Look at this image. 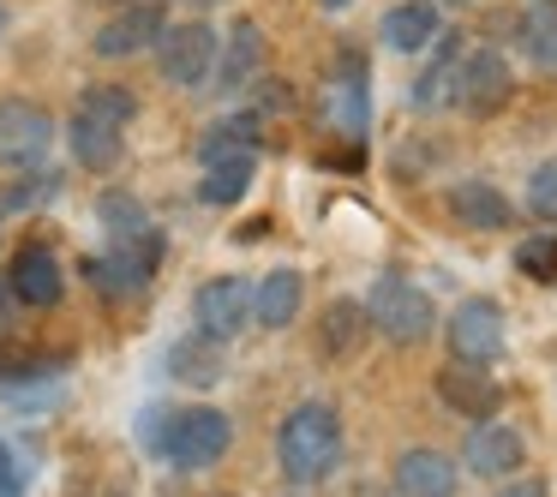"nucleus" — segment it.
Listing matches in <instances>:
<instances>
[{
    "instance_id": "obj_1",
    "label": "nucleus",
    "mask_w": 557,
    "mask_h": 497,
    "mask_svg": "<svg viewBox=\"0 0 557 497\" xmlns=\"http://www.w3.org/2000/svg\"><path fill=\"white\" fill-rule=\"evenodd\" d=\"M234 444V420L222 408H157L145 413V449L162 456L169 468H186V473H205L228 456Z\"/></svg>"
},
{
    "instance_id": "obj_2",
    "label": "nucleus",
    "mask_w": 557,
    "mask_h": 497,
    "mask_svg": "<svg viewBox=\"0 0 557 497\" xmlns=\"http://www.w3.org/2000/svg\"><path fill=\"white\" fill-rule=\"evenodd\" d=\"M276 461L294 485H318L342 468V413L330 401H300L276 425Z\"/></svg>"
},
{
    "instance_id": "obj_3",
    "label": "nucleus",
    "mask_w": 557,
    "mask_h": 497,
    "mask_svg": "<svg viewBox=\"0 0 557 497\" xmlns=\"http://www.w3.org/2000/svg\"><path fill=\"white\" fill-rule=\"evenodd\" d=\"M366 324H372L384 341H396V348H420V341L432 336V324H437V306H432V294L413 288V282L377 276L372 294H366Z\"/></svg>"
},
{
    "instance_id": "obj_4",
    "label": "nucleus",
    "mask_w": 557,
    "mask_h": 497,
    "mask_svg": "<svg viewBox=\"0 0 557 497\" xmlns=\"http://www.w3.org/2000/svg\"><path fill=\"white\" fill-rule=\"evenodd\" d=\"M54 145V114L30 97H0V169H42Z\"/></svg>"
},
{
    "instance_id": "obj_5",
    "label": "nucleus",
    "mask_w": 557,
    "mask_h": 497,
    "mask_svg": "<svg viewBox=\"0 0 557 497\" xmlns=\"http://www.w3.org/2000/svg\"><path fill=\"white\" fill-rule=\"evenodd\" d=\"M216 49H222L216 30H210L205 18H186V25H169L157 37V66H162L169 85L198 90V85H210V73H216Z\"/></svg>"
},
{
    "instance_id": "obj_6",
    "label": "nucleus",
    "mask_w": 557,
    "mask_h": 497,
    "mask_svg": "<svg viewBox=\"0 0 557 497\" xmlns=\"http://www.w3.org/2000/svg\"><path fill=\"white\" fill-rule=\"evenodd\" d=\"M509 348V318L497 300H485V294H473V300H461L456 312H449V353L468 365H492L504 360Z\"/></svg>"
},
{
    "instance_id": "obj_7",
    "label": "nucleus",
    "mask_w": 557,
    "mask_h": 497,
    "mask_svg": "<svg viewBox=\"0 0 557 497\" xmlns=\"http://www.w3.org/2000/svg\"><path fill=\"white\" fill-rule=\"evenodd\" d=\"M157 264H162V234L157 228H138V234H126V240H114L109 252L90 264V276L102 282V294H145L150 288V276H157Z\"/></svg>"
},
{
    "instance_id": "obj_8",
    "label": "nucleus",
    "mask_w": 557,
    "mask_h": 497,
    "mask_svg": "<svg viewBox=\"0 0 557 497\" xmlns=\"http://www.w3.org/2000/svg\"><path fill=\"white\" fill-rule=\"evenodd\" d=\"M193 324H198V336L228 348V341L252 324V282L246 276H210L205 288L193 294Z\"/></svg>"
},
{
    "instance_id": "obj_9",
    "label": "nucleus",
    "mask_w": 557,
    "mask_h": 497,
    "mask_svg": "<svg viewBox=\"0 0 557 497\" xmlns=\"http://www.w3.org/2000/svg\"><path fill=\"white\" fill-rule=\"evenodd\" d=\"M509 97H516V73H509V61L497 49H473L461 54V85H456V102L473 114V121H492V114L509 109Z\"/></svg>"
},
{
    "instance_id": "obj_10",
    "label": "nucleus",
    "mask_w": 557,
    "mask_h": 497,
    "mask_svg": "<svg viewBox=\"0 0 557 497\" xmlns=\"http://www.w3.org/2000/svg\"><path fill=\"white\" fill-rule=\"evenodd\" d=\"M521 461H528V437L516 432L509 420H473L468 444H461V468L473 473V480H509V473H521Z\"/></svg>"
},
{
    "instance_id": "obj_11",
    "label": "nucleus",
    "mask_w": 557,
    "mask_h": 497,
    "mask_svg": "<svg viewBox=\"0 0 557 497\" xmlns=\"http://www.w3.org/2000/svg\"><path fill=\"white\" fill-rule=\"evenodd\" d=\"M324 114L336 121V133H348V138H360L366 126H372V73H366V54L354 49V42H342V54H336V78H330Z\"/></svg>"
},
{
    "instance_id": "obj_12",
    "label": "nucleus",
    "mask_w": 557,
    "mask_h": 497,
    "mask_svg": "<svg viewBox=\"0 0 557 497\" xmlns=\"http://www.w3.org/2000/svg\"><path fill=\"white\" fill-rule=\"evenodd\" d=\"M0 282L13 288V300H18V306H37V312L61 306V294H66V270H61V258H54L42 240L18 246L13 264H7V276H0Z\"/></svg>"
},
{
    "instance_id": "obj_13",
    "label": "nucleus",
    "mask_w": 557,
    "mask_h": 497,
    "mask_svg": "<svg viewBox=\"0 0 557 497\" xmlns=\"http://www.w3.org/2000/svg\"><path fill=\"white\" fill-rule=\"evenodd\" d=\"M432 384H437V401H444L449 413H461V420H492V413L504 408V384H497L485 365L449 360Z\"/></svg>"
},
{
    "instance_id": "obj_14",
    "label": "nucleus",
    "mask_w": 557,
    "mask_h": 497,
    "mask_svg": "<svg viewBox=\"0 0 557 497\" xmlns=\"http://www.w3.org/2000/svg\"><path fill=\"white\" fill-rule=\"evenodd\" d=\"M162 30H169V25H162L157 7H121L114 18H102V25H97L90 54H102V61H133V54L157 49Z\"/></svg>"
},
{
    "instance_id": "obj_15",
    "label": "nucleus",
    "mask_w": 557,
    "mask_h": 497,
    "mask_svg": "<svg viewBox=\"0 0 557 497\" xmlns=\"http://www.w3.org/2000/svg\"><path fill=\"white\" fill-rule=\"evenodd\" d=\"M461 468L444 449H401L396 468H389V492L396 497H456Z\"/></svg>"
},
{
    "instance_id": "obj_16",
    "label": "nucleus",
    "mask_w": 557,
    "mask_h": 497,
    "mask_svg": "<svg viewBox=\"0 0 557 497\" xmlns=\"http://www.w3.org/2000/svg\"><path fill=\"white\" fill-rule=\"evenodd\" d=\"M461 30L456 37H437L432 42V61H425V73L413 78V90H408V109H420V114H444V109H456V85H461Z\"/></svg>"
},
{
    "instance_id": "obj_17",
    "label": "nucleus",
    "mask_w": 557,
    "mask_h": 497,
    "mask_svg": "<svg viewBox=\"0 0 557 497\" xmlns=\"http://www.w3.org/2000/svg\"><path fill=\"white\" fill-rule=\"evenodd\" d=\"M258 66H264V30H258L252 18H234L228 42L216 49V73H210V85H216L222 97H240V90L258 78Z\"/></svg>"
},
{
    "instance_id": "obj_18",
    "label": "nucleus",
    "mask_w": 557,
    "mask_h": 497,
    "mask_svg": "<svg viewBox=\"0 0 557 497\" xmlns=\"http://www.w3.org/2000/svg\"><path fill=\"white\" fill-rule=\"evenodd\" d=\"M121 138H126V126L102 121V114H90V109H73V121H66V150H73V162L90 174H109L114 162H121V150H126Z\"/></svg>"
},
{
    "instance_id": "obj_19",
    "label": "nucleus",
    "mask_w": 557,
    "mask_h": 497,
    "mask_svg": "<svg viewBox=\"0 0 557 497\" xmlns=\"http://www.w3.org/2000/svg\"><path fill=\"white\" fill-rule=\"evenodd\" d=\"M162 372H169L174 384H186V389H210V384H222V372H228V353H222V341H210V336H181L169 353H162Z\"/></svg>"
},
{
    "instance_id": "obj_20",
    "label": "nucleus",
    "mask_w": 557,
    "mask_h": 497,
    "mask_svg": "<svg viewBox=\"0 0 557 497\" xmlns=\"http://www.w3.org/2000/svg\"><path fill=\"white\" fill-rule=\"evenodd\" d=\"M366 306L360 300H330L324 312H318V360H354L366 341Z\"/></svg>"
},
{
    "instance_id": "obj_21",
    "label": "nucleus",
    "mask_w": 557,
    "mask_h": 497,
    "mask_svg": "<svg viewBox=\"0 0 557 497\" xmlns=\"http://www.w3.org/2000/svg\"><path fill=\"white\" fill-rule=\"evenodd\" d=\"M437 42V0H396L384 13V49L425 54Z\"/></svg>"
},
{
    "instance_id": "obj_22",
    "label": "nucleus",
    "mask_w": 557,
    "mask_h": 497,
    "mask_svg": "<svg viewBox=\"0 0 557 497\" xmlns=\"http://www.w3.org/2000/svg\"><path fill=\"white\" fill-rule=\"evenodd\" d=\"M300 300H306L300 270H270L264 282H252V318L264 330H288L294 318H300Z\"/></svg>"
},
{
    "instance_id": "obj_23",
    "label": "nucleus",
    "mask_w": 557,
    "mask_h": 497,
    "mask_svg": "<svg viewBox=\"0 0 557 497\" xmlns=\"http://www.w3.org/2000/svg\"><path fill=\"white\" fill-rule=\"evenodd\" d=\"M264 145V121L258 114H222V121L205 126V138H198V162H234V157H252V150Z\"/></svg>"
},
{
    "instance_id": "obj_24",
    "label": "nucleus",
    "mask_w": 557,
    "mask_h": 497,
    "mask_svg": "<svg viewBox=\"0 0 557 497\" xmlns=\"http://www.w3.org/2000/svg\"><path fill=\"white\" fill-rule=\"evenodd\" d=\"M449 216L461 222V228H509V192H497L492 181H461V186H449Z\"/></svg>"
},
{
    "instance_id": "obj_25",
    "label": "nucleus",
    "mask_w": 557,
    "mask_h": 497,
    "mask_svg": "<svg viewBox=\"0 0 557 497\" xmlns=\"http://www.w3.org/2000/svg\"><path fill=\"white\" fill-rule=\"evenodd\" d=\"M252 157H234V162H210L205 169V181H198V204H210V210H228V204H240L246 192H252Z\"/></svg>"
},
{
    "instance_id": "obj_26",
    "label": "nucleus",
    "mask_w": 557,
    "mask_h": 497,
    "mask_svg": "<svg viewBox=\"0 0 557 497\" xmlns=\"http://www.w3.org/2000/svg\"><path fill=\"white\" fill-rule=\"evenodd\" d=\"M521 49L540 73H557V7H533L528 25H521Z\"/></svg>"
},
{
    "instance_id": "obj_27",
    "label": "nucleus",
    "mask_w": 557,
    "mask_h": 497,
    "mask_svg": "<svg viewBox=\"0 0 557 497\" xmlns=\"http://www.w3.org/2000/svg\"><path fill=\"white\" fill-rule=\"evenodd\" d=\"M54 192H61V181H54V174H25V181L0 186V222H13V216H25V210L49 204Z\"/></svg>"
},
{
    "instance_id": "obj_28",
    "label": "nucleus",
    "mask_w": 557,
    "mask_h": 497,
    "mask_svg": "<svg viewBox=\"0 0 557 497\" xmlns=\"http://www.w3.org/2000/svg\"><path fill=\"white\" fill-rule=\"evenodd\" d=\"M516 270L533 282H545V288H557V234H528V240H516Z\"/></svg>"
},
{
    "instance_id": "obj_29",
    "label": "nucleus",
    "mask_w": 557,
    "mask_h": 497,
    "mask_svg": "<svg viewBox=\"0 0 557 497\" xmlns=\"http://www.w3.org/2000/svg\"><path fill=\"white\" fill-rule=\"evenodd\" d=\"M97 216H102V228H109V240H126V234H138V228H150V216H145V204H138L133 192H102V204H97Z\"/></svg>"
},
{
    "instance_id": "obj_30",
    "label": "nucleus",
    "mask_w": 557,
    "mask_h": 497,
    "mask_svg": "<svg viewBox=\"0 0 557 497\" xmlns=\"http://www.w3.org/2000/svg\"><path fill=\"white\" fill-rule=\"evenodd\" d=\"M78 109L102 114V121H114V126H126L138 114V102H133V90H126V85H90V90H78Z\"/></svg>"
},
{
    "instance_id": "obj_31",
    "label": "nucleus",
    "mask_w": 557,
    "mask_h": 497,
    "mask_svg": "<svg viewBox=\"0 0 557 497\" xmlns=\"http://www.w3.org/2000/svg\"><path fill=\"white\" fill-rule=\"evenodd\" d=\"M528 210L545 222H557V157H545L540 169L528 174Z\"/></svg>"
},
{
    "instance_id": "obj_32",
    "label": "nucleus",
    "mask_w": 557,
    "mask_h": 497,
    "mask_svg": "<svg viewBox=\"0 0 557 497\" xmlns=\"http://www.w3.org/2000/svg\"><path fill=\"white\" fill-rule=\"evenodd\" d=\"M25 485H30V468H25V456H18L7 437H0V497H25Z\"/></svg>"
},
{
    "instance_id": "obj_33",
    "label": "nucleus",
    "mask_w": 557,
    "mask_h": 497,
    "mask_svg": "<svg viewBox=\"0 0 557 497\" xmlns=\"http://www.w3.org/2000/svg\"><path fill=\"white\" fill-rule=\"evenodd\" d=\"M294 109V90L282 78H258V114H288Z\"/></svg>"
},
{
    "instance_id": "obj_34",
    "label": "nucleus",
    "mask_w": 557,
    "mask_h": 497,
    "mask_svg": "<svg viewBox=\"0 0 557 497\" xmlns=\"http://www.w3.org/2000/svg\"><path fill=\"white\" fill-rule=\"evenodd\" d=\"M497 497H552V485L545 480H516V473H509V480L497 485Z\"/></svg>"
},
{
    "instance_id": "obj_35",
    "label": "nucleus",
    "mask_w": 557,
    "mask_h": 497,
    "mask_svg": "<svg viewBox=\"0 0 557 497\" xmlns=\"http://www.w3.org/2000/svg\"><path fill=\"white\" fill-rule=\"evenodd\" d=\"M13 312H18V300H13V288L0 282V336H13Z\"/></svg>"
},
{
    "instance_id": "obj_36",
    "label": "nucleus",
    "mask_w": 557,
    "mask_h": 497,
    "mask_svg": "<svg viewBox=\"0 0 557 497\" xmlns=\"http://www.w3.org/2000/svg\"><path fill=\"white\" fill-rule=\"evenodd\" d=\"M121 7H157V13H162V7H169V0H121Z\"/></svg>"
},
{
    "instance_id": "obj_37",
    "label": "nucleus",
    "mask_w": 557,
    "mask_h": 497,
    "mask_svg": "<svg viewBox=\"0 0 557 497\" xmlns=\"http://www.w3.org/2000/svg\"><path fill=\"white\" fill-rule=\"evenodd\" d=\"M7 25H13V13H7V0H0V37H7Z\"/></svg>"
},
{
    "instance_id": "obj_38",
    "label": "nucleus",
    "mask_w": 557,
    "mask_h": 497,
    "mask_svg": "<svg viewBox=\"0 0 557 497\" xmlns=\"http://www.w3.org/2000/svg\"><path fill=\"white\" fill-rule=\"evenodd\" d=\"M324 7H348V0H324Z\"/></svg>"
},
{
    "instance_id": "obj_39",
    "label": "nucleus",
    "mask_w": 557,
    "mask_h": 497,
    "mask_svg": "<svg viewBox=\"0 0 557 497\" xmlns=\"http://www.w3.org/2000/svg\"><path fill=\"white\" fill-rule=\"evenodd\" d=\"M210 497H228V492H210Z\"/></svg>"
},
{
    "instance_id": "obj_40",
    "label": "nucleus",
    "mask_w": 557,
    "mask_h": 497,
    "mask_svg": "<svg viewBox=\"0 0 557 497\" xmlns=\"http://www.w3.org/2000/svg\"><path fill=\"white\" fill-rule=\"evenodd\" d=\"M294 497H306V492H294Z\"/></svg>"
}]
</instances>
